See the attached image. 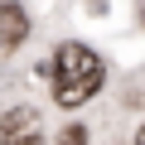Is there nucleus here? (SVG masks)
Returning a JSON list of instances; mask_svg holds the SVG:
<instances>
[{"mask_svg":"<svg viewBox=\"0 0 145 145\" xmlns=\"http://www.w3.org/2000/svg\"><path fill=\"white\" fill-rule=\"evenodd\" d=\"M102 78H106V68L87 44H63L53 53V97H58V106H82L102 87Z\"/></svg>","mask_w":145,"mask_h":145,"instance_id":"1","label":"nucleus"},{"mask_svg":"<svg viewBox=\"0 0 145 145\" xmlns=\"http://www.w3.org/2000/svg\"><path fill=\"white\" fill-rule=\"evenodd\" d=\"M0 145H44V116L34 106H15L0 116Z\"/></svg>","mask_w":145,"mask_h":145,"instance_id":"2","label":"nucleus"},{"mask_svg":"<svg viewBox=\"0 0 145 145\" xmlns=\"http://www.w3.org/2000/svg\"><path fill=\"white\" fill-rule=\"evenodd\" d=\"M24 34H29V15H24V5H15V0H0V48L24 44Z\"/></svg>","mask_w":145,"mask_h":145,"instance_id":"3","label":"nucleus"},{"mask_svg":"<svg viewBox=\"0 0 145 145\" xmlns=\"http://www.w3.org/2000/svg\"><path fill=\"white\" fill-rule=\"evenodd\" d=\"M58 145H87V131H82V126H68V131L58 135Z\"/></svg>","mask_w":145,"mask_h":145,"instance_id":"4","label":"nucleus"},{"mask_svg":"<svg viewBox=\"0 0 145 145\" xmlns=\"http://www.w3.org/2000/svg\"><path fill=\"white\" fill-rule=\"evenodd\" d=\"M135 145H145V126H140V135H135Z\"/></svg>","mask_w":145,"mask_h":145,"instance_id":"5","label":"nucleus"},{"mask_svg":"<svg viewBox=\"0 0 145 145\" xmlns=\"http://www.w3.org/2000/svg\"><path fill=\"white\" fill-rule=\"evenodd\" d=\"M140 20H145V0H140Z\"/></svg>","mask_w":145,"mask_h":145,"instance_id":"6","label":"nucleus"}]
</instances>
